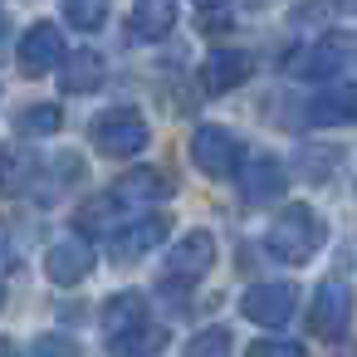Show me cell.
I'll return each mask as SVG.
<instances>
[{
    "instance_id": "1",
    "label": "cell",
    "mask_w": 357,
    "mask_h": 357,
    "mask_svg": "<svg viewBox=\"0 0 357 357\" xmlns=\"http://www.w3.org/2000/svg\"><path fill=\"white\" fill-rule=\"evenodd\" d=\"M323 240H328V225H323L318 211L303 206V201L284 206L279 220L264 230V250H269L279 264H308V259L323 250Z\"/></svg>"
},
{
    "instance_id": "2",
    "label": "cell",
    "mask_w": 357,
    "mask_h": 357,
    "mask_svg": "<svg viewBox=\"0 0 357 357\" xmlns=\"http://www.w3.org/2000/svg\"><path fill=\"white\" fill-rule=\"evenodd\" d=\"M347 64H352V35L347 30H323L318 40H308L294 54H284V69L294 79H318V84H333Z\"/></svg>"
},
{
    "instance_id": "3",
    "label": "cell",
    "mask_w": 357,
    "mask_h": 357,
    "mask_svg": "<svg viewBox=\"0 0 357 357\" xmlns=\"http://www.w3.org/2000/svg\"><path fill=\"white\" fill-rule=\"evenodd\" d=\"M215 264V235L211 230H186L172 250H167V264H162V294H181L191 284L206 279V269Z\"/></svg>"
},
{
    "instance_id": "4",
    "label": "cell",
    "mask_w": 357,
    "mask_h": 357,
    "mask_svg": "<svg viewBox=\"0 0 357 357\" xmlns=\"http://www.w3.org/2000/svg\"><path fill=\"white\" fill-rule=\"evenodd\" d=\"M191 167L196 172H206L211 181H225V176H235L240 172V162H245V147H240V137L230 132V128H220V123H201L196 132H191Z\"/></svg>"
},
{
    "instance_id": "5",
    "label": "cell",
    "mask_w": 357,
    "mask_h": 357,
    "mask_svg": "<svg viewBox=\"0 0 357 357\" xmlns=\"http://www.w3.org/2000/svg\"><path fill=\"white\" fill-rule=\"evenodd\" d=\"M147 118L137 108H108L93 118V147L103 157H137L147 147Z\"/></svg>"
},
{
    "instance_id": "6",
    "label": "cell",
    "mask_w": 357,
    "mask_h": 357,
    "mask_svg": "<svg viewBox=\"0 0 357 357\" xmlns=\"http://www.w3.org/2000/svg\"><path fill=\"white\" fill-rule=\"evenodd\" d=\"M298 308V289L289 279H269V284H250L240 298V313L259 328H284Z\"/></svg>"
},
{
    "instance_id": "7",
    "label": "cell",
    "mask_w": 357,
    "mask_h": 357,
    "mask_svg": "<svg viewBox=\"0 0 357 357\" xmlns=\"http://www.w3.org/2000/svg\"><path fill=\"white\" fill-rule=\"evenodd\" d=\"M347 323H352L347 284H337V279L318 284L313 308H308V328H313V337H323V342H342V337H347Z\"/></svg>"
},
{
    "instance_id": "8",
    "label": "cell",
    "mask_w": 357,
    "mask_h": 357,
    "mask_svg": "<svg viewBox=\"0 0 357 357\" xmlns=\"http://www.w3.org/2000/svg\"><path fill=\"white\" fill-rule=\"evenodd\" d=\"M15 64H20V74H25V79H45L50 69H59V64H64V35H59L50 20L30 25V30L20 35Z\"/></svg>"
},
{
    "instance_id": "9",
    "label": "cell",
    "mask_w": 357,
    "mask_h": 357,
    "mask_svg": "<svg viewBox=\"0 0 357 357\" xmlns=\"http://www.w3.org/2000/svg\"><path fill=\"white\" fill-rule=\"evenodd\" d=\"M89 269H93V245L79 240V235H74V240H59V245L45 250V274H50V284H59V289L84 284Z\"/></svg>"
},
{
    "instance_id": "10",
    "label": "cell",
    "mask_w": 357,
    "mask_h": 357,
    "mask_svg": "<svg viewBox=\"0 0 357 357\" xmlns=\"http://www.w3.org/2000/svg\"><path fill=\"white\" fill-rule=\"evenodd\" d=\"M235 176H240V201H245V206H264V201L284 196V167H279L274 157H264V152L245 157Z\"/></svg>"
},
{
    "instance_id": "11",
    "label": "cell",
    "mask_w": 357,
    "mask_h": 357,
    "mask_svg": "<svg viewBox=\"0 0 357 357\" xmlns=\"http://www.w3.org/2000/svg\"><path fill=\"white\" fill-rule=\"evenodd\" d=\"M167 240V220L162 215H142V220H128V225H118L113 230V259L118 264H132V259H142L147 250H157Z\"/></svg>"
},
{
    "instance_id": "12",
    "label": "cell",
    "mask_w": 357,
    "mask_h": 357,
    "mask_svg": "<svg viewBox=\"0 0 357 357\" xmlns=\"http://www.w3.org/2000/svg\"><path fill=\"white\" fill-rule=\"evenodd\" d=\"M250 69H255V59L245 50H211L201 64V84H206V93H230L250 79Z\"/></svg>"
},
{
    "instance_id": "13",
    "label": "cell",
    "mask_w": 357,
    "mask_h": 357,
    "mask_svg": "<svg viewBox=\"0 0 357 357\" xmlns=\"http://www.w3.org/2000/svg\"><path fill=\"white\" fill-rule=\"evenodd\" d=\"M352 108H357V93H352L347 84H333V89H323V93L308 98L303 123H308V128H347V123H352Z\"/></svg>"
},
{
    "instance_id": "14",
    "label": "cell",
    "mask_w": 357,
    "mask_h": 357,
    "mask_svg": "<svg viewBox=\"0 0 357 357\" xmlns=\"http://www.w3.org/2000/svg\"><path fill=\"white\" fill-rule=\"evenodd\" d=\"M113 196L123 201V211H132V206H157V201L172 196V181H167V172L137 167V172H128V176L113 186Z\"/></svg>"
},
{
    "instance_id": "15",
    "label": "cell",
    "mask_w": 357,
    "mask_h": 357,
    "mask_svg": "<svg viewBox=\"0 0 357 357\" xmlns=\"http://www.w3.org/2000/svg\"><path fill=\"white\" fill-rule=\"evenodd\" d=\"M176 30V0H132V40L157 45Z\"/></svg>"
},
{
    "instance_id": "16",
    "label": "cell",
    "mask_w": 357,
    "mask_h": 357,
    "mask_svg": "<svg viewBox=\"0 0 357 357\" xmlns=\"http://www.w3.org/2000/svg\"><path fill=\"white\" fill-rule=\"evenodd\" d=\"M128 211H123V201L113 196V191H103V196H89L79 211H74V225H79V240L84 235H113L118 225H128L123 220Z\"/></svg>"
},
{
    "instance_id": "17",
    "label": "cell",
    "mask_w": 357,
    "mask_h": 357,
    "mask_svg": "<svg viewBox=\"0 0 357 357\" xmlns=\"http://www.w3.org/2000/svg\"><path fill=\"white\" fill-rule=\"evenodd\" d=\"M108 352L113 357H157V352H167V328L152 323V318H142V323L113 333L108 337Z\"/></svg>"
},
{
    "instance_id": "18",
    "label": "cell",
    "mask_w": 357,
    "mask_h": 357,
    "mask_svg": "<svg viewBox=\"0 0 357 357\" xmlns=\"http://www.w3.org/2000/svg\"><path fill=\"white\" fill-rule=\"evenodd\" d=\"M40 181V157L25 147H6L0 152V196H25Z\"/></svg>"
},
{
    "instance_id": "19",
    "label": "cell",
    "mask_w": 357,
    "mask_h": 357,
    "mask_svg": "<svg viewBox=\"0 0 357 357\" xmlns=\"http://www.w3.org/2000/svg\"><path fill=\"white\" fill-rule=\"evenodd\" d=\"M98 84H103V54L98 50L64 54V64H59V89L64 93H93Z\"/></svg>"
},
{
    "instance_id": "20",
    "label": "cell",
    "mask_w": 357,
    "mask_h": 357,
    "mask_svg": "<svg viewBox=\"0 0 357 357\" xmlns=\"http://www.w3.org/2000/svg\"><path fill=\"white\" fill-rule=\"evenodd\" d=\"M142 318H147V298H142L137 289L113 294V298L103 303V337H113V333H123V328H132V323H142Z\"/></svg>"
},
{
    "instance_id": "21",
    "label": "cell",
    "mask_w": 357,
    "mask_h": 357,
    "mask_svg": "<svg viewBox=\"0 0 357 357\" xmlns=\"http://www.w3.org/2000/svg\"><path fill=\"white\" fill-rule=\"evenodd\" d=\"M108 6H113V0H64V20L74 30H103Z\"/></svg>"
},
{
    "instance_id": "22",
    "label": "cell",
    "mask_w": 357,
    "mask_h": 357,
    "mask_svg": "<svg viewBox=\"0 0 357 357\" xmlns=\"http://www.w3.org/2000/svg\"><path fill=\"white\" fill-rule=\"evenodd\" d=\"M59 123H64V113L54 103H30L20 113V132L25 137H50V132H59Z\"/></svg>"
},
{
    "instance_id": "23",
    "label": "cell",
    "mask_w": 357,
    "mask_h": 357,
    "mask_svg": "<svg viewBox=\"0 0 357 357\" xmlns=\"http://www.w3.org/2000/svg\"><path fill=\"white\" fill-rule=\"evenodd\" d=\"M186 357H230V328H206L186 342Z\"/></svg>"
},
{
    "instance_id": "24",
    "label": "cell",
    "mask_w": 357,
    "mask_h": 357,
    "mask_svg": "<svg viewBox=\"0 0 357 357\" xmlns=\"http://www.w3.org/2000/svg\"><path fill=\"white\" fill-rule=\"evenodd\" d=\"M245 357H303V347L289 342V337H259V342L245 347Z\"/></svg>"
},
{
    "instance_id": "25",
    "label": "cell",
    "mask_w": 357,
    "mask_h": 357,
    "mask_svg": "<svg viewBox=\"0 0 357 357\" xmlns=\"http://www.w3.org/2000/svg\"><path fill=\"white\" fill-rule=\"evenodd\" d=\"M30 357H79V347H74L69 337L50 333V337H40V342H35V352H30Z\"/></svg>"
},
{
    "instance_id": "26",
    "label": "cell",
    "mask_w": 357,
    "mask_h": 357,
    "mask_svg": "<svg viewBox=\"0 0 357 357\" xmlns=\"http://www.w3.org/2000/svg\"><path fill=\"white\" fill-rule=\"evenodd\" d=\"M196 6H201V15H215V10H225V6H230V0H196Z\"/></svg>"
},
{
    "instance_id": "27",
    "label": "cell",
    "mask_w": 357,
    "mask_h": 357,
    "mask_svg": "<svg viewBox=\"0 0 357 357\" xmlns=\"http://www.w3.org/2000/svg\"><path fill=\"white\" fill-rule=\"evenodd\" d=\"M245 6H250V10H264V6H274V0H245Z\"/></svg>"
},
{
    "instance_id": "28",
    "label": "cell",
    "mask_w": 357,
    "mask_h": 357,
    "mask_svg": "<svg viewBox=\"0 0 357 357\" xmlns=\"http://www.w3.org/2000/svg\"><path fill=\"white\" fill-rule=\"evenodd\" d=\"M0 357H20V352H15V347H10V342H0Z\"/></svg>"
},
{
    "instance_id": "29",
    "label": "cell",
    "mask_w": 357,
    "mask_h": 357,
    "mask_svg": "<svg viewBox=\"0 0 357 357\" xmlns=\"http://www.w3.org/2000/svg\"><path fill=\"white\" fill-rule=\"evenodd\" d=\"M0 35H6V20H0Z\"/></svg>"
},
{
    "instance_id": "30",
    "label": "cell",
    "mask_w": 357,
    "mask_h": 357,
    "mask_svg": "<svg viewBox=\"0 0 357 357\" xmlns=\"http://www.w3.org/2000/svg\"><path fill=\"white\" fill-rule=\"evenodd\" d=\"M0 298H6V289H0Z\"/></svg>"
}]
</instances>
